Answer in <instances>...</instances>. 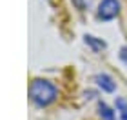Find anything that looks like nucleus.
<instances>
[{
    "label": "nucleus",
    "instance_id": "6e6552de",
    "mask_svg": "<svg viewBox=\"0 0 127 120\" xmlns=\"http://www.w3.org/2000/svg\"><path fill=\"white\" fill-rule=\"evenodd\" d=\"M74 2H76V5H78L80 9H84V7H85V4L82 2V0H74Z\"/></svg>",
    "mask_w": 127,
    "mask_h": 120
},
{
    "label": "nucleus",
    "instance_id": "39448f33",
    "mask_svg": "<svg viewBox=\"0 0 127 120\" xmlns=\"http://www.w3.org/2000/svg\"><path fill=\"white\" fill-rule=\"evenodd\" d=\"M98 111H100V117L102 120H114V111L109 107L107 104H103L100 102V106H98Z\"/></svg>",
    "mask_w": 127,
    "mask_h": 120
},
{
    "label": "nucleus",
    "instance_id": "7ed1b4c3",
    "mask_svg": "<svg viewBox=\"0 0 127 120\" xmlns=\"http://www.w3.org/2000/svg\"><path fill=\"white\" fill-rule=\"evenodd\" d=\"M95 80H96V84L100 85V87L105 91V93H113V91L116 89V84H114V80L109 77V75H105V73H100V75H96Z\"/></svg>",
    "mask_w": 127,
    "mask_h": 120
},
{
    "label": "nucleus",
    "instance_id": "0eeeda50",
    "mask_svg": "<svg viewBox=\"0 0 127 120\" xmlns=\"http://www.w3.org/2000/svg\"><path fill=\"white\" fill-rule=\"evenodd\" d=\"M120 58H122L124 64H127V45H124V47L120 49Z\"/></svg>",
    "mask_w": 127,
    "mask_h": 120
},
{
    "label": "nucleus",
    "instance_id": "423d86ee",
    "mask_svg": "<svg viewBox=\"0 0 127 120\" xmlns=\"http://www.w3.org/2000/svg\"><path fill=\"white\" fill-rule=\"evenodd\" d=\"M114 106H116V111L122 120H127V102L124 98H116V102H114Z\"/></svg>",
    "mask_w": 127,
    "mask_h": 120
},
{
    "label": "nucleus",
    "instance_id": "f257e3e1",
    "mask_svg": "<svg viewBox=\"0 0 127 120\" xmlns=\"http://www.w3.org/2000/svg\"><path fill=\"white\" fill-rule=\"evenodd\" d=\"M29 98L33 104H36L40 107L49 106L51 102H55L56 98V87L49 80H42V78H34L31 85H29Z\"/></svg>",
    "mask_w": 127,
    "mask_h": 120
},
{
    "label": "nucleus",
    "instance_id": "20e7f679",
    "mask_svg": "<svg viewBox=\"0 0 127 120\" xmlns=\"http://www.w3.org/2000/svg\"><path fill=\"white\" fill-rule=\"evenodd\" d=\"M84 42L87 44L93 51H102V49H105V42H103L102 38L93 37V35H85V37H84Z\"/></svg>",
    "mask_w": 127,
    "mask_h": 120
},
{
    "label": "nucleus",
    "instance_id": "f03ea898",
    "mask_svg": "<svg viewBox=\"0 0 127 120\" xmlns=\"http://www.w3.org/2000/svg\"><path fill=\"white\" fill-rule=\"evenodd\" d=\"M120 13V2L118 0H102L98 4V18L100 20H113Z\"/></svg>",
    "mask_w": 127,
    "mask_h": 120
}]
</instances>
